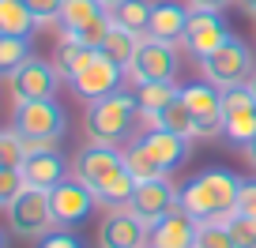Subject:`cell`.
<instances>
[{"instance_id": "obj_32", "label": "cell", "mask_w": 256, "mask_h": 248, "mask_svg": "<svg viewBox=\"0 0 256 248\" xmlns=\"http://www.w3.org/2000/svg\"><path fill=\"white\" fill-rule=\"evenodd\" d=\"M23 188H26L23 169H4V166H0V207H12Z\"/></svg>"}, {"instance_id": "obj_41", "label": "cell", "mask_w": 256, "mask_h": 248, "mask_svg": "<svg viewBox=\"0 0 256 248\" xmlns=\"http://www.w3.org/2000/svg\"><path fill=\"white\" fill-rule=\"evenodd\" d=\"M0 248H8V233L4 230H0Z\"/></svg>"}, {"instance_id": "obj_26", "label": "cell", "mask_w": 256, "mask_h": 248, "mask_svg": "<svg viewBox=\"0 0 256 248\" xmlns=\"http://www.w3.org/2000/svg\"><path fill=\"white\" fill-rule=\"evenodd\" d=\"M38 26V19L30 15L23 0H0V34L12 38H30V30Z\"/></svg>"}, {"instance_id": "obj_33", "label": "cell", "mask_w": 256, "mask_h": 248, "mask_svg": "<svg viewBox=\"0 0 256 248\" xmlns=\"http://www.w3.org/2000/svg\"><path fill=\"white\" fill-rule=\"evenodd\" d=\"M26 8H30V15L38 19V23H53L56 15H60V4L64 0H23Z\"/></svg>"}, {"instance_id": "obj_1", "label": "cell", "mask_w": 256, "mask_h": 248, "mask_svg": "<svg viewBox=\"0 0 256 248\" xmlns=\"http://www.w3.org/2000/svg\"><path fill=\"white\" fill-rule=\"evenodd\" d=\"M72 177L87 184L90 192H94V200L106 203L110 211L128 207V200L136 192V177L128 173L124 154H120L117 147H102V143L83 147L72 158Z\"/></svg>"}, {"instance_id": "obj_7", "label": "cell", "mask_w": 256, "mask_h": 248, "mask_svg": "<svg viewBox=\"0 0 256 248\" xmlns=\"http://www.w3.org/2000/svg\"><path fill=\"white\" fill-rule=\"evenodd\" d=\"M128 75L136 87L144 83H174L177 79V53H174V41H158V38H147L140 41L132 64H128Z\"/></svg>"}, {"instance_id": "obj_27", "label": "cell", "mask_w": 256, "mask_h": 248, "mask_svg": "<svg viewBox=\"0 0 256 248\" xmlns=\"http://www.w3.org/2000/svg\"><path fill=\"white\" fill-rule=\"evenodd\" d=\"M151 128H166V132H177V136H184V139H196V124H192V113H188V105L177 98V102H170L166 109L158 113V117L151 120Z\"/></svg>"}, {"instance_id": "obj_30", "label": "cell", "mask_w": 256, "mask_h": 248, "mask_svg": "<svg viewBox=\"0 0 256 248\" xmlns=\"http://www.w3.org/2000/svg\"><path fill=\"white\" fill-rule=\"evenodd\" d=\"M226 230H230L234 237V248H256V222L248 215H241V211H234L230 218H222Z\"/></svg>"}, {"instance_id": "obj_14", "label": "cell", "mask_w": 256, "mask_h": 248, "mask_svg": "<svg viewBox=\"0 0 256 248\" xmlns=\"http://www.w3.org/2000/svg\"><path fill=\"white\" fill-rule=\"evenodd\" d=\"M120 75H124V68H120V64H113L106 53H94V56H90V64L80 68L68 83H72V90L90 105V102H98V98L113 94V90L120 87Z\"/></svg>"}, {"instance_id": "obj_37", "label": "cell", "mask_w": 256, "mask_h": 248, "mask_svg": "<svg viewBox=\"0 0 256 248\" xmlns=\"http://www.w3.org/2000/svg\"><path fill=\"white\" fill-rule=\"evenodd\" d=\"M241 151H245V162H248V166L256 169V139H252V143H248V147H241Z\"/></svg>"}, {"instance_id": "obj_25", "label": "cell", "mask_w": 256, "mask_h": 248, "mask_svg": "<svg viewBox=\"0 0 256 248\" xmlns=\"http://www.w3.org/2000/svg\"><path fill=\"white\" fill-rule=\"evenodd\" d=\"M151 0H120L110 8V23L113 26H124V30H136L147 34V23H151Z\"/></svg>"}, {"instance_id": "obj_35", "label": "cell", "mask_w": 256, "mask_h": 248, "mask_svg": "<svg viewBox=\"0 0 256 248\" xmlns=\"http://www.w3.org/2000/svg\"><path fill=\"white\" fill-rule=\"evenodd\" d=\"M34 248H83V245H80V237H76V233H60V230H53L49 237H42Z\"/></svg>"}, {"instance_id": "obj_10", "label": "cell", "mask_w": 256, "mask_h": 248, "mask_svg": "<svg viewBox=\"0 0 256 248\" xmlns=\"http://www.w3.org/2000/svg\"><path fill=\"white\" fill-rule=\"evenodd\" d=\"M222 136L238 147H248L256 139V102L248 87L222 90Z\"/></svg>"}, {"instance_id": "obj_22", "label": "cell", "mask_w": 256, "mask_h": 248, "mask_svg": "<svg viewBox=\"0 0 256 248\" xmlns=\"http://www.w3.org/2000/svg\"><path fill=\"white\" fill-rule=\"evenodd\" d=\"M177 98H181V87H174V83H144V87H136L140 120H147V124H151V120L158 117L170 102H177Z\"/></svg>"}, {"instance_id": "obj_16", "label": "cell", "mask_w": 256, "mask_h": 248, "mask_svg": "<svg viewBox=\"0 0 256 248\" xmlns=\"http://www.w3.org/2000/svg\"><path fill=\"white\" fill-rule=\"evenodd\" d=\"M196 230L200 222L177 207L151 226V248H196Z\"/></svg>"}, {"instance_id": "obj_5", "label": "cell", "mask_w": 256, "mask_h": 248, "mask_svg": "<svg viewBox=\"0 0 256 248\" xmlns=\"http://www.w3.org/2000/svg\"><path fill=\"white\" fill-rule=\"evenodd\" d=\"M8 211V230L16 237H26V241H42L56 230V218H53V203H49V192L46 188H30L26 184L23 192L16 196V203Z\"/></svg>"}, {"instance_id": "obj_20", "label": "cell", "mask_w": 256, "mask_h": 248, "mask_svg": "<svg viewBox=\"0 0 256 248\" xmlns=\"http://www.w3.org/2000/svg\"><path fill=\"white\" fill-rule=\"evenodd\" d=\"M94 53H98V49L83 45L80 38H72V34L60 30V41H56V49H53V68H56V75H60V79H72L80 68L90 64V56H94Z\"/></svg>"}, {"instance_id": "obj_40", "label": "cell", "mask_w": 256, "mask_h": 248, "mask_svg": "<svg viewBox=\"0 0 256 248\" xmlns=\"http://www.w3.org/2000/svg\"><path fill=\"white\" fill-rule=\"evenodd\" d=\"M98 4H102V8H106V11H110V8H113V4H120V0H98Z\"/></svg>"}, {"instance_id": "obj_3", "label": "cell", "mask_w": 256, "mask_h": 248, "mask_svg": "<svg viewBox=\"0 0 256 248\" xmlns=\"http://www.w3.org/2000/svg\"><path fill=\"white\" fill-rule=\"evenodd\" d=\"M140 120V102L128 90H113V94L98 98L87 105V139L102 147H117L132 136Z\"/></svg>"}, {"instance_id": "obj_39", "label": "cell", "mask_w": 256, "mask_h": 248, "mask_svg": "<svg viewBox=\"0 0 256 248\" xmlns=\"http://www.w3.org/2000/svg\"><path fill=\"white\" fill-rule=\"evenodd\" d=\"M245 87H248V90H252V102H256V72H252V75H248V83H245Z\"/></svg>"}, {"instance_id": "obj_18", "label": "cell", "mask_w": 256, "mask_h": 248, "mask_svg": "<svg viewBox=\"0 0 256 248\" xmlns=\"http://www.w3.org/2000/svg\"><path fill=\"white\" fill-rule=\"evenodd\" d=\"M23 177H26V184L30 188H46V192H53L56 184L68 177V166H64V158H60V151H38V154H26V162H23Z\"/></svg>"}, {"instance_id": "obj_13", "label": "cell", "mask_w": 256, "mask_h": 248, "mask_svg": "<svg viewBox=\"0 0 256 248\" xmlns=\"http://www.w3.org/2000/svg\"><path fill=\"white\" fill-rule=\"evenodd\" d=\"M49 203H53V218L56 226H64V230H72V226H80L83 218L94 211V192H90L83 181H76L72 173L64 177L60 184H56L53 192H49Z\"/></svg>"}, {"instance_id": "obj_34", "label": "cell", "mask_w": 256, "mask_h": 248, "mask_svg": "<svg viewBox=\"0 0 256 248\" xmlns=\"http://www.w3.org/2000/svg\"><path fill=\"white\" fill-rule=\"evenodd\" d=\"M238 211L248 215L256 222V181H241V192H238Z\"/></svg>"}, {"instance_id": "obj_24", "label": "cell", "mask_w": 256, "mask_h": 248, "mask_svg": "<svg viewBox=\"0 0 256 248\" xmlns=\"http://www.w3.org/2000/svg\"><path fill=\"white\" fill-rule=\"evenodd\" d=\"M120 154H124V166H128V173L136 177V184H140V181H162V177H170L166 169H162V162L154 158V154L147 151L140 139H136L132 147H124Z\"/></svg>"}, {"instance_id": "obj_12", "label": "cell", "mask_w": 256, "mask_h": 248, "mask_svg": "<svg viewBox=\"0 0 256 248\" xmlns=\"http://www.w3.org/2000/svg\"><path fill=\"white\" fill-rule=\"evenodd\" d=\"M177 207H181V188H174L170 177H162V181H140L132 200H128V211L140 215L147 226H154L158 218H166Z\"/></svg>"}, {"instance_id": "obj_6", "label": "cell", "mask_w": 256, "mask_h": 248, "mask_svg": "<svg viewBox=\"0 0 256 248\" xmlns=\"http://www.w3.org/2000/svg\"><path fill=\"white\" fill-rule=\"evenodd\" d=\"M12 128L23 139H42V143H60L64 132H68V117L53 98H42V102H19L12 113Z\"/></svg>"}, {"instance_id": "obj_31", "label": "cell", "mask_w": 256, "mask_h": 248, "mask_svg": "<svg viewBox=\"0 0 256 248\" xmlns=\"http://www.w3.org/2000/svg\"><path fill=\"white\" fill-rule=\"evenodd\" d=\"M196 248H234V237L226 222H200L196 230Z\"/></svg>"}, {"instance_id": "obj_2", "label": "cell", "mask_w": 256, "mask_h": 248, "mask_svg": "<svg viewBox=\"0 0 256 248\" xmlns=\"http://www.w3.org/2000/svg\"><path fill=\"white\" fill-rule=\"evenodd\" d=\"M241 181L230 169H204L181 184V211L196 222H222L238 211Z\"/></svg>"}, {"instance_id": "obj_36", "label": "cell", "mask_w": 256, "mask_h": 248, "mask_svg": "<svg viewBox=\"0 0 256 248\" xmlns=\"http://www.w3.org/2000/svg\"><path fill=\"white\" fill-rule=\"evenodd\" d=\"M230 0H188V8L192 11H222Z\"/></svg>"}, {"instance_id": "obj_38", "label": "cell", "mask_w": 256, "mask_h": 248, "mask_svg": "<svg viewBox=\"0 0 256 248\" xmlns=\"http://www.w3.org/2000/svg\"><path fill=\"white\" fill-rule=\"evenodd\" d=\"M241 8H245L248 15H256V0H241Z\"/></svg>"}, {"instance_id": "obj_19", "label": "cell", "mask_w": 256, "mask_h": 248, "mask_svg": "<svg viewBox=\"0 0 256 248\" xmlns=\"http://www.w3.org/2000/svg\"><path fill=\"white\" fill-rule=\"evenodd\" d=\"M192 8H181L174 0H162L151 8V23H147V38H158V41H181L184 26H188Z\"/></svg>"}, {"instance_id": "obj_21", "label": "cell", "mask_w": 256, "mask_h": 248, "mask_svg": "<svg viewBox=\"0 0 256 248\" xmlns=\"http://www.w3.org/2000/svg\"><path fill=\"white\" fill-rule=\"evenodd\" d=\"M102 15H106V8L98 4V0H64L56 19H60L64 34H80V30H87L90 23H98Z\"/></svg>"}, {"instance_id": "obj_28", "label": "cell", "mask_w": 256, "mask_h": 248, "mask_svg": "<svg viewBox=\"0 0 256 248\" xmlns=\"http://www.w3.org/2000/svg\"><path fill=\"white\" fill-rule=\"evenodd\" d=\"M30 38H12V34H0V79H8L16 68H23L30 60Z\"/></svg>"}, {"instance_id": "obj_11", "label": "cell", "mask_w": 256, "mask_h": 248, "mask_svg": "<svg viewBox=\"0 0 256 248\" xmlns=\"http://www.w3.org/2000/svg\"><path fill=\"white\" fill-rule=\"evenodd\" d=\"M56 83H60L56 68L49 64V60H42V56H30L23 68H16V72L8 75V87H12L16 105L19 102H42V98H53Z\"/></svg>"}, {"instance_id": "obj_17", "label": "cell", "mask_w": 256, "mask_h": 248, "mask_svg": "<svg viewBox=\"0 0 256 248\" xmlns=\"http://www.w3.org/2000/svg\"><path fill=\"white\" fill-rule=\"evenodd\" d=\"M140 143H144L147 151L162 162V169H166V173H174L177 166H184V162H188V154H192V139L177 136V132H166V128L144 132V136H140Z\"/></svg>"}, {"instance_id": "obj_15", "label": "cell", "mask_w": 256, "mask_h": 248, "mask_svg": "<svg viewBox=\"0 0 256 248\" xmlns=\"http://www.w3.org/2000/svg\"><path fill=\"white\" fill-rule=\"evenodd\" d=\"M226 38H230V26L222 23L218 11H192L188 26H184V34H181V45L188 49L192 56H200V60H204V56L215 53Z\"/></svg>"}, {"instance_id": "obj_9", "label": "cell", "mask_w": 256, "mask_h": 248, "mask_svg": "<svg viewBox=\"0 0 256 248\" xmlns=\"http://www.w3.org/2000/svg\"><path fill=\"white\" fill-rule=\"evenodd\" d=\"M98 248H151V226L128 207H113L98 226Z\"/></svg>"}, {"instance_id": "obj_23", "label": "cell", "mask_w": 256, "mask_h": 248, "mask_svg": "<svg viewBox=\"0 0 256 248\" xmlns=\"http://www.w3.org/2000/svg\"><path fill=\"white\" fill-rule=\"evenodd\" d=\"M140 41H144V34L124 30V26H110V34H106V41L98 45V53H106L113 64H120V68L128 72V64H132V56H136Z\"/></svg>"}, {"instance_id": "obj_4", "label": "cell", "mask_w": 256, "mask_h": 248, "mask_svg": "<svg viewBox=\"0 0 256 248\" xmlns=\"http://www.w3.org/2000/svg\"><path fill=\"white\" fill-rule=\"evenodd\" d=\"M200 72H204V79H208L211 87L230 90V87H245L248 75L256 72V64H252L248 45H245L241 38H234V34H230V38H226L215 53H208V56L200 60Z\"/></svg>"}, {"instance_id": "obj_29", "label": "cell", "mask_w": 256, "mask_h": 248, "mask_svg": "<svg viewBox=\"0 0 256 248\" xmlns=\"http://www.w3.org/2000/svg\"><path fill=\"white\" fill-rule=\"evenodd\" d=\"M26 162V143L16 128H4L0 132V166L4 169H23Z\"/></svg>"}, {"instance_id": "obj_8", "label": "cell", "mask_w": 256, "mask_h": 248, "mask_svg": "<svg viewBox=\"0 0 256 248\" xmlns=\"http://www.w3.org/2000/svg\"><path fill=\"white\" fill-rule=\"evenodd\" d=\"M181 102L188 105L192 124H196V139H215L222 136V90L211 83H184Z\"/></svg>"}]
</instances>
